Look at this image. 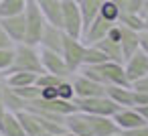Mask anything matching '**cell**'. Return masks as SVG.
Masks as SVG:
<instances>
[{"label":"cell","instance_id":"obj_41","mask_svg":"<svg viewBox=\"0 0 148 136\" xmlns=\"http://www.w3.org/2000/svg\"><path fill=\"white\" fill-rule=\"evenodd\" d=\"M6 106H4V102H2V98H0V122H2L4 120V116H6Z\"/></svg>","mask_w":148,"mask_h":136},{"label":"cell","instance_id":"obj_32","mask_svg":"<svg viewBox=\"0 0 148 136\" xmlns=\"http://www.w3.org/2000/svg\"><path fill=\"white\" fill-rule=\"evenodd\" d=\"M142 6H144V0H128L126 6H124L122 10H124V12H134V14H140Z\"/></svg>","mask_w":148,"mask_h":136},{"label":"cell","instance_id":"obj_17","mask_svg":"<svg viewBox=\"0 0 148 136\" xmlns=\"http://www.w3.org/2000/svg\"><path fill=\"white\" fill-rule=\"evenodd\" d=\"M106 95L120 108H134V89L126 85H106Z\"/></svg>","mask_w":148,"mask_h":136},{"label":"cell","instance_id":"obj_28","mask_svg":"<svg viewBox=\"0 0 148 136\" xmlns=\"http://www.w3.org/2000/svg\"><path fill=\"white\" fill-rule=\"evenodd\" d=\"M12 63H14V47L0 49V73L6 75L12 69Z\"/></svg>","mask_w":148,"mask_h":136},{"label":"cell","instance_id":"obj_36","mask_svg":"<svg viewBox=\"0 0 148 136\" xmlns=\"http://www.w3.org/2000/svg\"><path fill=\"white\" fill-rule=\"evenodd\" d=\"M8 47H14V43H12V39L6 35V31L0 27V49H8Z\"/></svg>","mask_w":148,"mask_h":136},{"label":"cell","instance_id":"obj_8","mask_svg":"<svg viewBox=\"0 0 148 136\" xmlns=\"http://www.w3.org/2000/svg\"><path fill=\"white\" fill-rule=\"evenodd\" d=\"M95 67H97V71L103 75L106 85H126V87H132L130 81H128L124 63H118V61H106V63H99V65H95Z\"/></svg>","mask_w":148,"mask_h":136},{"label":"cell","instance_id":"obj_18","mask_svg":"<svg viewBox=\"0 0 148 136\" xmlns=\"http://www.w3.org/2000/svg\"><path fill=\"white\" fill-rule=\"evenodd\" d=\"M87 118H89V126H91L93 136H114L116 132H120V128L116 126L112 116H91V114H87Z\"/></svg>","mask_w":148,"mask_h":136},{"label":"cell","instance_id":"obj_7","mask_svg":"<svg viewBox=\"0 0 148 136\" xmlns=\"http://www.w3.org/2000/svg\"><path fill=\"white\" fill-rule=\"evenodd\" d=\"M114 25H118V23H110V21H106L103 16L97 14L89 25L83 27L81 41H83L85 45H95L97 41H101L103 37H108V33H110V29H112Z\"/></svg>","mask_w":148,"mask_h":136},{"label":"cell","instance_id":"obj_20","mask_svg":"<svg viewBox=\"0 0 148 136\" xmlns=\"http://www.w3.org/2000/svg\"><path fill=\"white\" fill-rule=\"evenodd\" d=\"M0 134L2 136H27L23 122L18 120V116L14 112H6L4 120L0 122Z\"/></svg>","mask_w":148,"mask_h":136},{"label":"cell","instance_id":"obj_5","mask_svg":"<svg viewBox=\"0 0 148 136\" xmlns=\"http://www.w3.org/2000/svg\"><path fill=\"white\" fill-rule=\"evenodd\" d=\"M83 53H85V43L81 39H75V37H69L65 33V39H63V49H61V55L67 63V67L77 73L79 67L83 65Z\"/></svg>","mask_w":148,"mask_h":136},{"label":"cell","instance_id":"obj_1","mask_svg":"<svg viewBox=\"0 0 148 136\" xmlns=\"http://www.w3.org/2000/svg\"><path fill=\"white\" fill-rule=\"evenodd\" d=\"M10 71H35V73H43L41 49L35 47V45H27V43L14 45V63H12Z\"/></svg>","mask_w":148,"mask_h":136},{"label":"cell","instance_id":"obj_46","mask_svg":"<svg viewBox=\"0 0 148 136\" xmlns=\"http://www.w3.org/2000/svg\"><path fill=\"white\" fill-rule=\"evenodd\" d=\"M0 136H2V134H0Z\"/></svg>","mask_w":148,"mask_h":136},{"label":"cell","instance_id":"obj_9","mask_svg":"<svg viewBox=\"0 0 148 136\" xmlns=\"http://www.w3.org/2000/svg\"><path fill=\"white\" fill-rule=\"evenodd\" d=\"M71 83H73V91L75 98H95V95H103L106 93V85L81 75V73H73L71 75Z\"/></svg>","mask_w":148,"mask_h":136},{"label":"cell","instance_id":"obj_6","mask_svg":"<svg viewBox=\"0 0 148 136\" xmlns=\"http://www.w3.org/2000/svg\"><path fill=\"white\" fill-rule=\"evenodd\" d=\"M39 49H41V65H43L45 73H53L59 77H71L73 75V71L67 67L61 53L51 51V49H43V47H39Z\"/></svg>","mask_w":148,"mask_h":136},{"label":"cell","instance_id":"obj_3","mask_svg":"<svg viewBox=\"0 0 148 136\" xmlns=\"http://www.w3.org/2000/svg\"><path fill=\"white\" fill-rule=\"evenodd\" d=\"M61 8H63L61 29L69 37L81 39V33H83V16H81V8L77 4V0H61Z\"/></svg>","mask_w":148,"mask_h":136},{"label":"cell","instance_id":"obj_38","mask_svg":"<svg viewBox=\"0 0 148 136\" xmlns=\"http://www.w3.org/2000/svg\"><path fill=\"white\" fill-rule=\"evenodd\" d=\"M126 134H128V136H148V122H146V124H142V126H138V128L128 130Z\"/></svg>","mask_w":148,"mask_h":136},{"label":"cell","instance_id":"obj_26","mask_svg":"<svg viewBox=\"0 0 148 136\" xmlns=\"http://www.w3.org/2000/svg\"><path fill=\"white\" fill-rule=\"evenodd\" d=\"M118 25H124V27H130V29H134V31H144L146 27H144V21H142V16L140 14H134V12H120V16H118Z\"/></svg>","mask_w":148,"mask_h":136},{"label":"cell","instance_id":"obj_22","mask_svg":"<svg viewBox=\"0 0 148 136\" xmlns=\"http://www.w3.org/2000/svg\"><path fill=\"white\" fill-rule=\"evenodd\" d=\"M95 47L110 59V61H118V63H124V53H122V47L118 41L110 39V37H103L101 41L95 43Z\"/></svg>","mask_w":148,"mask_h":136},{"label":"cell","instance_id":"obj_27","mask_svg":"<svg viewBox=\"0 0 148 136\" xmlns=\"http://www.w3.org/2000/svg\"><path fill=\"white\" fill-rule=\"evenodd\" d=\"M110 61L95 45H85V53H83V65H99Z\"/></svg>","mask_w":148,"mask_h":136},{"label":"cell","instance_id":"obj_43","mask_svg":"<svg viewBox=\"0 0 148 136\" xmlns=\"http://www.w3.org/2000/svg\"><path fill=\"white\" fill-rule=\"evenodd\" d=\"M110 2H114V4H116V6H118V8L122 10V8L126 6V2H128V0H110Z\"/></svg>","mask_w":148,"mask_h":136},{"label":"cell","instance_id":"obj_39","mask_svg":"<svg viewBox=\"0 0 148 136\" xmlns=\"http://www.w3.org/2000/svg\"><path fill=\"white\" fill-rule=\"evenodd\" d=\"M140 16H142V21H144V27L148 29V0H144V6H142V10H140Z\"/></svg>","mask_w":148,"mask_h":136},{"label":"cell","instance_id":"obj_40","mask_svg":"<svg viewBox=\"0 0 148 136\" xmlns=\"http://www.w3.org/2000/svg\"><path fill=\"white\" fill-rule=\"evenodd\" d=\"M136 110H138V112H140V116L148 122V106H140V108H136Z\"/></svg>","mask_w":148,"mask_h":136},{"label":"cell","instance_id":"obj_21","mask_svg":"<svg viewBox=\"0 0 148 136\" xmlns=\"http://www.w3.org/2000/svg\"><path fill=\"white\" fill-rule=\"evenodd\" d=\"M39 73L35 71H10L4 75L6 85L8 87H27V85H35L37 83Z\"/></svg>","mask_w":148,"mask_h":136},{"label":"cell","instance_id":"obj_29","mask_svg":"<svg viewBox=\"0 0 148 136\" xmlns=\"http://www.w3.org/2000/svg\"><path fill=\"white\" fill-rule=\"evenodd\" d=\"M120 12H122V10H120L114 2H110V0H103V4H101V8H99V16H103V19L110 21V23H118Z\"/></svg>","mask_w":148,"mask_h":136},{"label":"cell","instance_id":"obj_31","mask_svg":"<svg viewBox=\"0 0 148 136\" xmlns=\"http://www.w3.org/2000/svg\"><path fill=\"white\" fill-rule=\"evenodd\" d=\"M63 79H69V77H59V75H53V73H39L37 77V85L39 87H47V85H59Z\"/></svg>","mask_w":148,"mask_h":136},{"label":"cell","instance_id":"obj_11","mask_svg":"<svg viewBox=\"0 0 148 136\" xmlns=\"http://www.w3.org/2000/svg\"><path fill=\"white\" fill-rule=\"evenodd\" d=\"M0 27L6 31V35L12 39L14 45L25 43V35H27L25 12L23 14H16V16H4V19H0Z\"/></svg>","mask_w":148,"mask_h":136},{"label":"cell","instance_id":"obj_35","mask_svg":"<svg viewBox=\"0 0 148 136\" xmlns=\"http://www.w3.org/2000/svg\"><path fill=\"white\" fill-rule=\"evenodd\" d=\"M132 89H136V91H146V93H148V75L136 79V81L132 83Z\"/></svg>","mask_w":148,"mask_h":136},{"label":"cell","instance_id":"obj_44","mask_svg":"<svg viewBox=\"0 0 148 136\" xmlns=\"http://www.w3.org/2000/svg\"><path fill=\"white\" fill-rule=\"evenodd\" d=\"M57 136H77V134H73V132H69V130H63V132L57 134Z\"/></svg>","mask_w":148,"mask_h":136},{"label":"cell","instance_id":"obj_14","mask_svg":"<svg viewBox=\"0 0 148 136\" xmlns=\"http://www.w3.org/2000/svg\"><path fill=\"white\" fill-rule=\"evenodd\" d=\"M16 116H18V120L23 122V128H25L27 136H51V134L45 130L41 118H39L35 112H31V110H21Z\"/></svg>","mask_w":148,"mask_h":136},{"label":"cell","instance_id":"obj_12","mask_svg":"<svg viewBox=\"0 0 148 136\" xmlns=\"http://www.w3.org/2000/svg\"><path fill=\"white\" fill-rule=\"evenodd\" d=\"M112 118H114L116 126H118L122 132H128V130H132V128H138V126L146 124V120L140 116V112H138L136 108H120Z\"/></svg>","mask_w":148,"mask_h":136},{"label":"cell","instance_id":"obj_23","mask_svg":"<svg viewBox=\"0 0 148 136\" xmlns=\"http://www.w3.org/2000/svg\"><path fill=\"white\" fill-rule=\"evenodd\" d=\"M2 102H4V106H6V110L8 112H14V114H18L21 110H27V102L12 89V87H4V91H2Z\"/></svg>","mask_w":148,"mask_h":136},{"label":"cell","instance_id":"obj_45","mask_svg":"<svg viewBox=\"0 0 148 136\" xmlns=\"http://www.w3.org/2000/svg\"><path fill=\"white\" fill-rule=\"evenodd\" d=\"M114 136H128V134H126V132H122V130H120V132H116V134H114Z\"/></svg>","mask_w":148,"mask_h":136},{"label":"cell","instance_id":"obj_24","mask_svg":"<svg viewBox=\"0 0 148 136\" xmlns=\"http://www.w3.org/2000/svg\"><path fill=\"white\" fill-rule=\"evenodd\" d=\"M77 4L81 8V16H83V27L89 25L97 14H99V8L103 4V0H77Z\"/></svg>","mask_w":148,"mask_h":136},{"label":"cell","instance_id":"obj_37","mask_svg":"<svg viewBox=\"0 0 148 136\" xmlns=\"http://www.w3.org/2000/svg\"><path fill=\"white\" fill-rule=\"evenodd\" d=\"M138 41H140V51H144L148 55V29L138 33Z\"/></svg>","mask_w":148,"mask_h":136},{"label":"cell","instance_id":"obj_25","mask_svg":"<svg viewBox=\"0 0 148 136\" xmlns=\"http://www.w3.org/2000/svg\"><path fill=\"white\" fill-rule=\"evenodd\" d=\"M27 8V0H0V19L23 14Z\"/></svg>","mask_w":148,"mask_h":136},{"label":"cell","instance_id":"obj_34","mask_svg":"<svg viewBox=\"0 0 148 136\" xmlns=\"http://www.w3.org/2000/svg\"><path fill=\"white\" fill-rule=\"evenodd\" d=\"M140 106H148V93L134 89V108H140Z\"/></svg>","mask_w":148,"mask_h":136},{"label":"cell","instance_id":"obj_42","mask_svg":"<svg viewBox=\"0 0 148 136\" xmlns=\"http://www.w3.org/2000/svg\"><path fill=\"white\" fill-rule=\"evenodd\" d=\"M4 87H6V79H4V75H2V73H0V98H2Z\"/></svg>","mask_w":148,"mask_h":136},{"label":"cell","instance_id":"obj_13","mask_svg":"<svg viewBox=\"0 0 148 136\" xmlns=\"http://www.w3.org/2000/svg\"><path fill=\"white\" fill-rule=\"evenodd\" d=\"M63 39H65V31H63L61 27H55V25H49V23H47L39 47L61 53V49H63Z\"/></svg>","mask_w":148,"mask_h":136},{"label":"cell","instance_id":"obj_2","mask_svg":"<svg viewBox=\"0 0 148 136\" xmlns=\"http://www.w3.org/2000/svg\"><path fill=\"white\" fill-rule=\"evenodd\" d=\"M25 23H27V35H25V43L27 45H35L39 47L43 31H45V16L37 4V0H27V8H25Z\"/></svg>","mask_w":148,"mask_h":136},{"label":"cell","instance_id":"obj_33","mask_svg":"<svg viewBox=\"0 0 148 136\" xmlns=\"http://www.w3.org/2000/svg\"><path fill=\"white\" fill-rule=\"evenodd\" d=\"M41 100H57L59 93H57V85H47V87H41Z\"/></svg>","mask_w":148,"mask_h":136},{"label":"cell","instance_id":"obj_19","mask_svg":"<svg viewBox=\"0 0 148 136\" xmlns=\"http://www.w3.org/2000/svg\"><path fill=\"white\" fill-rule=\"evenodd\" d=\"M37 4L45 16V21L49 25L61 27V19H63V8H61V0H37Z\"/></svg>","mask_w":148,"mask_h":136},{"label":"cell","instance_id":"obj_10","mask_svg":"<svg viewBox=\"0 0 148 136\" xmlns=\"http://www.w3.org/2000/svg\"><path fill=\"white\" fill-rule=\"evenodd\" d=\"M124 69H126L128 81H130V85H132L136 79L148 75V55L138 49L134 55H130V57L124 61Z\"/></svg>","mask_w":148,"mask_h":136},{"label":"cell","instance_id":"obj_4","mask_svg":"<svg viewBox=\"0 0 148 136\" xmlns=\"http://www.w3.org/2000/svg\"><path fill=\"white\" fill-rule=\"evenodd\" d=\"M77 110L83 114H91V116H114L120 106L114 104L106 93L103 95H95V98H75L73 100Z\"/></svg>","mask_w":148,"mask_h":136},{"label":"cell","instance_id":"obj_16","mask_svg":"<svg viewBox=\"0 0 148 136\" xmlns=\"http://www.w3.org/2000/svg\"><path fill=\"white\" fill-rule=\"evenodd\" d=\"M120 29V47H122V53H124V61L134 55L138 49H140V41H138V31L130 29V27H124V25H118Z\"/></svg>","mask_w":148,"mask_h":136},{"label":"cell","instance_id":"obj_15","mask_svg":"<svg viewBox=\"0 0 148 136\" xmlns=\"http://www.w3.org/2000/svg\"><path fill=\"white\" fill-rule=\"evenodd\" d=\"M65 130H69V132H73V134H77V136H93L87 114H83V112H79V110L73 112V114H69V116L65 118Z\"/></svg>","mask_w":148,"mask_h":136},{"label":"cell","instance_id":"obj_30","mask_svg":"<svg viewBox=\"0 0 148 136\" xmlns=\"http://www.w3.org/2000/svg\"><path fill=\"white\" fill-rule=\"evenodd\" d=\"M57 93L61 100H69L73 102L75 100V91H73V83H71V77L69 79H63L59 85H57Z\"/></svg>","mask_w":148,"mask_h":136}]
</instances>
